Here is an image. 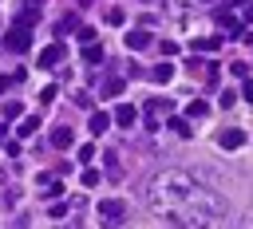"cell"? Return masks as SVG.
I'll list each match as a JSON object with an SVG mask.
<instances>
[{
    "label": "cell",
    "mask_w": 253,
    "mask_h": 229,
    "mask_svg": "<svg viewBox=\"0 0 253 229\" xmlns=\"http://www.w3.org/2000/svg\"><path fill=\"white\" fill-rule=\"evenodd\" d=\"M146 209L178 229H217L229 213V205L186 170H158L146 182Z\"/></svg>",
    "instance_id": "1"
},
{
    "label": "cell",
    "mask_w": 253,
    "mask_h": 229,
    "mask_svg": "<svg viewBox=\"0 0 253 229\" xmlns=\"http://www.w3.org/2000/svg\"><path fill=\"white\" fill-rule=\"evenodd\" d=\"M126 213H130V205H126L123 197H107V201H99V221H103V229L123 225V221H126Z\"/></svg>",
    "instance_id": "2"
},
{
    "label": "cell",
    "mask_w": 253,
    "mask_h": 229,
    "mask_svg": "<svg viewBox=\"0 0 253 229\" xmlns=\"http://www.w3.org/2000/svg\"><path fill=\"white\" fill-rule=\"evenodd\" d=\"M170 99H150L146 103V111H142V122H146V130H162V118H170Z\"/></svg>",
    "instance_id": "3"
},
{
    "label": "cell",
    "mask_w": 253,
    "mask_h": 229,
    "mask_svg": "<svg viewBox=\"0 0 253 229\" xmlns=\"http://www.w3.org/2000/svg\"><path fill=\"white\" fill-rule=\"evenodd\" d=\"M4 43H8V51H16V55H24V51L32 47V28H20V24H16V28L8 32V39H4Z\"/></svg>",
    "instance_id": "4"
},
{
    "label": "cell",
    "mask_w": 253,
    "mask_h": 229,
    "mask_svg": "<svg viewBox=\"0 0 253 229\" xmlns=\"http://www.w3.org/2000/svg\"><path fill=\"white\" fill-rule=\"evenodd\" d=\"M217 146H221V150H237V146H245V130H237V126L221 130V134H217Z\"/></svg>",
    "instance_id": "5"
},
{
    "label": "cell",
    "mask_w": 253,
    "mask_h": 229,
    "mask_svg": "<svg viewBox=\"0 0 253 229\" xmlns=\"http://www.w3.org/2000/svg\"><path fill=\"white\" fill-rule=\"evenodd\" d=\"M63 51H67V47H63V39H55L51 47H43V51H40V67H55V63L63 59Z\"/></svg>",
    "instance_id": "6"
},
{
    "label": "cell",
    "mask_w": 253,
    "mask_h": 229,
    "mask_svg": "<svg viewBox=\"0 0 253 229\" xmlns=\"http://www.w3.org/2000/svg\"><path fill=\"white\" fill-rule=\"evenodd\" d=\"M134 118H138V111H134L130 103H119L115 114H111V122H119V126H134Z\"/></svg>",
    "instance_id": "7"
},
{
    "label": "cell",
    "mask_w": 253,
    "mask_h": 229,
    "mask_svg": "<svg viewBox=\"0 0 253 229\" xmlns=\"http://www.w3.org/2000/svg\"><path fill=\"white\" fill-rule=\"evenodd\" d=\"M146 79H150V83H170V79H174V63H158V67H150Z\"/></svg>",
    "instance_id": "8"
},
{
    "label": "cell",
    "mask_w": 253,
    "mask_h": 229,
    "mask_svg": "<svg viewBox=\"0 0 253 229\" xmlns=\"http://www.w3.org/2000/svg\"><path fill=\"white\" fill-rule=\"evenodd\" d=\"M87 130H91V134H103V130H111V114H107V111H91V122H87Z\"/></svg>",
    "instance_id": "9"
},
{
    "label": "cell",
    "mask_w": 253,
    "mask_h": 229,
    "mask_svg": "<svg viewBox=\"0 0 253 229\" xmlns=\"http://www.w3.org/2000/svg\"><path fill=\"white\" fill-rule=\"evenodd\" d=\"M103 162H107V178L119 182L123 178V166H119V150H103Z\"/></svg>",
    "instance_id": "10"
},
{
    "label": "cell",
    "mask_w": 253,
    "mask_h": 229,
    "mask_svg": "<svg viewBox=\"0 0 253 229\" xmlns=\"http://www.w3.org/2000/svg\"><path fill=\"white\" fill-rule=\"evenodd\" d=\"M103 59H107L103 43H83V63H103Z\"/></svg>",
    "instance_id": "11"
},
{
    "label": "cell",
    "mask_w": 253,
    "mask_h": 229,
    "mask_svg": "<svg viewBox=\"0 0 253 229\" xmlns=\"http://www.w3.org/2000/svg\"><path fill=\"white\" fill-rule=\"evenodd\" d=\"M71 142H75V138H71L67 126H55V130H51V146H55V150H67Z\"/></svg>",
    "instance_id": "12"
},
{
    "label": "cell",
    "mask_w": 253,
    "mask_h": 229,
    "mask_svg": "<svg viewBox=\"0 0 253 229\" xmlns=\"http://www.w3.org/2000/svg\"><path fill=\"white\" fill-rule=\"evenodd\" d=\"M217 24H221V28L229 32V39H237V36H241V24H237V20L229 16V12H217Z\"/></svg>",
    "instance_id": "13"
},
{
    "label": "cell",
    "mask_w": 253,
    "mask_h": 229,
    "mask_svg": "<svg viewBox=\"0 0 253 229\" xmlns=\"http://www.w3.org/2000/svg\"><path fill=\"white\" fill-rule=\"evenodd\" d=\"M150 43H154V39H150L146 32H130V36H126V47H130V51H142V47H150Z\"/></svg>",
    "instance_id": "14"
},
{
    "label": "cell",
    "mask_w": 253,
    "mask_h": 229,
    "mask_svg": "<svg viewBox=\"0 0 253 229\" xmlns=\"http://www.w3.org/2000/svg\"><path fill=\"white\" fill-rule=\"evenodd\" d=\"M190 47H194V51H217V47H221V36H202V39H194Z\"/></svg>",
    "instance_id": "15"
},
{
    "label": "cell",
    "mask_w": 253,
    "mask_h": 229,
    "mask_svg": "<svg viewBox=\"0 0 253 229\" xmlns=\"http://www.w3.org/2000/svg\"><path fill=\"white\" fill-rule=\"evenodd\" d=\"M36 130H40V114H28V118H20V130H16V134H20V138H32Z\"/></svg>",
    "instance_id": "16"
},
{
    "label": "cell",
    "mask_w": 253,
    "mask_h": 229,
    "mask_svg": "<svg viewBox=\"0 0 253 229\" xmlns=\"http://www.w3.org/2000/svg\"><path fill=\"white\" fill-rule=\"evenodd\" d=\"M119 91H123V79H119V75H107V79H103V95H107V99H115Z\"/></svg>",
    "instance_id": "17"
},
{
    "label": "cell",
    "mask_w": 253,
    "mask_h": 229,
    "mask_svg": "<svg viewBox=\"0 0 253 229\" xmlns=\"http://www.w3.org/2000/svg\"><path fill=\"white\" fill-rule=\"evenodd\" d=\"M166 126L174 130V134H182V138H190L194 130H190V118H166Z\"/></svg>",
    "instance_id": "18"
},
{
    "label": "cell",
    "mask_w": 253,
    "mask_h": 229,
    "mask_svg": "<svg viewBox=\"0 0 253 229\" xmlns=\"http://www.w3.org/2000/svg\"><path fill=\"white\" fill-rule=\"evenodd\" d=\"M186 114H190V118H206V114H210V103H202V99H194V103L186 107Z\"/></svg>",
    "instance_id": "19"
},
{
    "label": "cell",
    "mask_w": 253,
    "mask_h": 229,
    "mask_svg": "<svg viewBox=\"0 0 253 229\" xmlns=\"http://www.w3.org/2000/svg\"><path fill=\"white\" fill-rule=\"evenodd\" d=\"M16 83H24V71H12V75H0V95H4L8 87H16Z\"/></svg>",
    "instance_id": "20"
},
{
    "label": "cell",
    "mask_w": 253,
    "mask_h": 229,
    "mask_svg": "<svg viewBox=\"0 0 253 229\" xmlns=\"http://www.w3.org/2000/svg\"><path fill=\"white\" fill-rule=\"evenodd\" d=\"M20 114H24V107H20L16 99H12V103H4V118H8V122H12V118H20Z\"/></svg>",
    "instance_id": "21"
},
{
    "label": "cell",
    "mask_w": 253,
    "mask_h": 229,
    "mask_svg": "<svg viewBox=\"0 0 253 229\" xmlns=\"http://www.w3.org/2000/svg\"><path fill=\"white\" fill-rule=\"evenodd\" d=\"M99 182H103V174H99V170H83V186H87V190H95Z\"/></svg>",
    "instance_id": "22"
},
{
    "label": "cell",
    "mask_w": 253,
    "mask_h": 229,
    "mask_svg": "<svg viewBox=\"0 0 253 229\" xmlns=\"http://www.w3.org/2000/svg\"><path fill=\"white\" fill-rule=\"evenodd\" d=\"M107 24H115V28L126 24V12H123V8H111V12H107Z\"/></svg>",
    "instance_id": "23"
},
{
    "label": "cell",
    "mask_w": 253,
    "mask_h": 229,
    "mask_svg": "<svg viewBox=\"0 0 253 229\" xmlns=\"http://www.w3.org/2000/svg\"><path fill=\"white\" fill-rule=\"evenodd\" d=\"M91 103H95V99H91L87 91H75V107H83V111H91Z\"/></svg>",
    "instance_id": "24"
},
{
    "label": "cell",
    "mask_w": 253,
    "mask_h": 229,
    "mask_svg": "<svg viewBox=\"0 0 253 229\" xmlns=\"http://www.w3.org/2000/svg\"><path fill=\"white\" fill-rule=\"evenodd\" d=\"M59 193H63V186H59V182H47V193H43V197H47V201H59Z\"/></svg>",
    "instance_id": "25"
},
{
    "label": "cell",
    "mask_w": 253,
    "mask_h": 229,
    "mask_svg": "<svg viewBox=\"0 0 253 229\" xmlns=\"http://www.w3.org/2000/svg\"><path fill=\"white\" fill-rule=\"evenodd\" d=\"M47 103H55V87H43L40 91V107H47Z\"/></svg>",
    "instance_id": "26"
},
{
    "label": "cell",
    "mask_w": 253,
    "mask_h": 229,
    "mask_svg": "<svg viewBox=\"0 0 253 229\" xmlns=\"http://www.w3.org/2000/svg\"><path fill=\"white\" fill-rule=\"evenodd\" d=\"M75 24H79V20H75V16H63V20H59V36H63V32H71V28H75Z\"/></svg>",
    "instance_id": "27"
},
{
    "label": "cell",
    "mask_w": 253,
    "mask_h": 229,
    "mask_svg": "<svg viewBox=\"0 0 253 229\" xmlns=\"http://www.w3.org/2000/svg\"><path fill=\"white\" fill-rule=\"evenodd\" d=\"M75 39H79V43H95V32H91V28H79V36H75Z\"/></svg>",
    "instance_id": "28"
},
{
    "label": "cell",
    "mask_w": 253,
    "mask_h": 229,
    "mask_svg": "<svg viewBox=\"0 0 253 229\" xmlns=\"http://www.w3.org/2000/svg\"><path fill=\"white\" fill-rule=\"evenodd\" d=\"M158 47H162V55H178V43H174V39H162Z\"/></svg>",
    "instance_id": "29"
},
{
    "label": "cell",
    "mask_w": 253,
    "mask_h": 229,
    "mask_svg": "<svg viewBox=\"0 0 253 229\" xmlns=\"http://www.w3.org/2000/svg\"><path fill=\"white\" fill-rule=\"evenodd\" d=\"M142 75H146V71H142L138 63H126V79H142Z\"/></svg>",
    "instance_id": "30"
},
{
    "label": "cell",
    "mask_w": 253,
    "mask_h": 229,
    "mask_svg": "<svg viewBox=\"0 0 253 229\" xmlns=\"http://www.w3.org/2000/svg\"><path fill=\"white\" fill-rule=\"evenodd\" d=\"M229 71H233V75H241V79H245V75H249V63H229Z\"/></svg>",
    "instance_id": "31"
},
{
    "label": "cell",
    "mask_w": 253,
    "mask_h": 229,
    "mask_svg": "<svg viewBox=\"0 0 253 229\" xmlns=\"http://www.w3.org/2000/svg\"><path fill=\"white\" fill-rule=\"evenodd\" d=\"M233 103H237V95H233V91H221V107H225V111H229V107H233Z\"/></svg>",
    "instance_id": "32"
},
{
    "label": "cell",
    "mask_w": 253,
    "mask_h": 229,
    "mask_svg": "<svg viewBox=\"0 0 253 229\" xmlns=\"http://www.w3.org/2000/svg\"><path fill=\"white\" fill-rule=\"evenodd\" d=\"M95 158V146H79V162H91Z\"/></svg>",
    "instance_id": "33"
},
{
    "label": "cell",
    "mask_w": 253,
    "mask_h": 229,
    "mask_svg": "<svg viewBox=\"0 0 253 229\" xmlns=\"http://www.w3.org/2000/svg\"><path fill=\"white\" fill-rule=\"evenodd\" d=\"M47 213H51V217H63V213H67V205H63V201H51V209H47Z\"/></svg>",
    "instance_id": "34"
},
{
    "label": "cell",
    "mask_w": 253,
    "mask_h": 229,
    "mask_svg": "<svg viewBox=\"0 0 253 229\" xmlns=\"http://www.w3.org/2000/svg\"><path fill=\"white\" fill-rule=\"evenodd\" d=\"M241 99H249V103H253V79H245V87H241Z\"/></svg>",
    "instance_id": "35"
},
{
    "label": "cell",
    "mask_w": 253,
    "mask_h": 229,
    "mask_svg": "<svg viewBox=\"0 0 253 229\" xmlns=\"http://www.w3.org/2000/svg\"><path fill=\"white\" fill-rule=\"evenodd\" d=\"M245 20H249V24H253V4H249V8H245Z\"/></svg>",
    "instance_id": "36"
},
{
    "label": "cell",
    "mask_w": 253,
    "mask_h": 229,
    "mask_svg": "<svg viewBox=\"0 0 253 229\" xmlns=\"http://www.w3.org/2000/svg\"><path fill=\"white\" fill-rule=\"evenodd\" d=\"M40 4H43V0H28V8H40Z\"/></svg>",
    "instance_id": "37"
},
{
    "label": "cell",
    "mask_w": 253,
    "mask_h": 229,
    "mask_svg": "<svg viewBox=\"0 0 253 229\" xmlns=\"http://www.w3.org/2000/svg\"><path fill=\"white\" fill-rule=\"evenodd\" d=\"M83 4H91V0H83Z\"/></svg>",
    "instance_id": "38"
}]
</instances>
